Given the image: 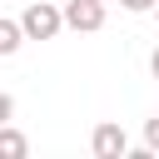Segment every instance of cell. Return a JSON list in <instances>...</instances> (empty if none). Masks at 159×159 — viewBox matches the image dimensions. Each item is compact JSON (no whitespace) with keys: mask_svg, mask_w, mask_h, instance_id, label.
Returning <instances> with one entry per match:
<instances>
[{"mask_svg":"<svg viewBox=\"0 0 159 159\" xmlns=\"http://www.w3.org/2000/svg\"><path fill=\"white\" fill-rule=\"evenodd\" d=\"M149 75L159 80V45H154V55H149Z\"/></svg>","mask_w":159,"mask_h":159,"instance_id":"obj_9","label":"cell"},{"mask_svg":"<svg viewBox=\"0 0 159 159\" xmlns=\"http://www.w3.org/2000/svg\"><path fill=\"white\" fill-rule=\"evenodd\" d=\"M65 30V20H60V5H50V0H35V5H25V15H20V35L25 40H55Z\"/></svg>","mask_w":159,"mask_h":159,"instance_id":"obj_1","label":"cell"},{"mask_svg":"<svg viewBox=\"0 0 159 159\" xmlns=\"http://www.w3.org/2000/svg\"><path fill=\"white\" fill-rule=\"evenodd\" d=\"M154 20H159V0H154Z\"/></svg>","mask_w":159,"mask_h":159,"instance_id":"obj_10","label":"cell"},{"mask_svg":"<svg viewBox=\"0 0 159 159\" xmlns=\"http://www.w3.org/2000/svg\"><path fill=\"white\" fill-rule=\"evenodd\" d=\"M99 5H109V0H99Z\"/></svg>","mask_w":159,"mask_h":159,"instance_id":"obj_11","label":"cell"},{"mask_svg":"<svg viewBox=\"0 0 159 159\" xmlns=\"http://www.w3.org/2000/svg\"><path fill=\"white\" fill-rule=\"evenodd\" d=\"M119 5H124L129 15H149V10H154V0H119Z\"/></svg>","mask_w":159,"mask_h":159,"instance_id":"obj_8","label":"cell"},{"mask_svg":"<svg viewBox=\"0 0 159 159\" xmlns=\"http://www.w3.org/2000/svg\"><path fill=\"white\" fill-rule=\"evenodd\" d=\"M25 45V35H20V20H0V55H15Z\"/></svg>","mask_w":159,"mask_h":159,"instance_id":"obj_5","label":"cell"},{"mask_svg":"<svg viewBox=\"0 0 159 159\" xmlns=\"http://www.w3.org/2000/svg\"><path fill=\"white\" fill-rule=\"evenodd\" d=\"M144 149L159 154V119H144Z\"/></svg>","mask_w":159,"mask_h":159,"instance_id":"obj_6","label":"cell"},{"mask_svg":"<svg viewBox=\"0 0 159 159\" xmlns=\"http://www.w3.org/2000/svg\"><path fill=\"white\" fill-rule=\"evenodd\" d=\"M25 154H30V139L15 124H0V159H25Z\"/></svg>","mask_w":159,"mask_h":159,"instance_id":"obj_4","label":"cell"},{"mask_svg":"<svg viewBox=\"0 0 159 159\" xmlns=\"http://www.w3.org/2000/svg\"><path fill=\"white\" fill-rule=\"evenodd\" d=\"M89 149H94L99 159H124V154H129V134H124L114 119H104V124H94V134H89Z\"/></svg>","mask_w":159,"mask_h":159,"instance_id":"obj_3","label":"cell"},{"mask_svg":"<svg viewBox=\"0 0 159 159\" xmlns=\"http://www.w3.org/2000/svg\"><path fill=\"white\" fill-rule=\"evenodd\" d=\"M60 20L70 30H80V35H94V30H104V5L99 0H65Z\"/></svg>","mask_w":159,"mask_h":159,"instance_id":"obj_2","label":"cell"},{"mask_svg":"<svg viewBox=\"0 0 159 159\" xmlns=\"http://www.w3.org/2000/svg\"><path fill=\"white\" fill-rule=\"evenodd\" d=\"M10 119H15V99L0 89V124H10Z\"/></svg>","mask_w":159,"mask_h":159,"instance_id":"obj_7","label":"cell"}]
</instances>
